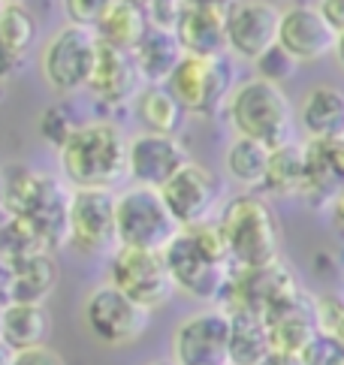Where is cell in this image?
<instances>
[{"label": "cell", "mask_w": 344, "mask_h": 365, "mask_svg": "<svg viewBox=\"0 0 344 365\" xmlns=\"http://www.w3.org/2000/svg\"><path fill=\"white\" fill-rule=\"evenodd\" d=\"M163 259L176 290H184L193 299H206V302H218L233 272V266L208 257L184 230L163 247Z\"/></svg>", "instance_id": "cell-10"}, {"label": "cell", "mask_w": 344, "mask_h": 365, "mask_svg": "<svg viewBox=\"0 0 344 365\" xmlns=\"http://www.w3.org/2000/svg\"><path fill=\"white\" fill-rule=\"evenodd\" d=\"M269 158H272V148H266L263 142L236 136L227 145V158H223V163H227V175L233 181H239L242 187H263L266 169H269Z\"/></svg>", "instance_id": "cell-29"}, {"label": "cell", "mask_w": 344, "mask_h": 365, "mask_svg": "<svg viewBox=\"0 0 344 365\" xmlns=\"http://www.w3.org/2000/svg\"><path fill=\"white\" fill-rule=\"evenodd\" d=\"M103 9H106V0H67L64 4L67 24H76V28H85V31H97Z\"/></svg>", "instance_id": "cell-34"}, {"label": "cell", "mask_w": 344, "mask_h": 365, "mask_svg": "<svg viewBox=\"0 0 344 365\" xmlns=\"http://www.w3.org/2000/svg\"><path fill=\"white\" fill-rule=\"evenodd\" d=\"M236 85H239V76H236V63L230 55H184L166 82L172 97L181 103V109L188 115H200V118H211L227 106Z\"/></svg>", "instance_id": "cell-6"}, {"label": "cell", "mask_w": 344, "mask_h": 365, "mask_svg": "<svg viewBox=\"0 0 344 365\" xmlns=\"http://www.w3.org/2000/svg\"><path fill=\"white\" fill-rule=\"evenodd\" d=\"M302 365H344V350L335 338L329 335H314V341L299 354Z\"/></svg>", "instance_id": "cell-33"}, {"label": "cell", "mask_w": 344, "mask_h": 365, "mask_svg": "<svg viewBox=\"0 0 344 365\" xmlns=\"http://www.w3.org/2000/svg\"><path fill=\"white\" fill-rule=\"evenodd\" d=\"M181 232L176 217L169 215L161 193L148 187L127 185L124 190H115V242L118 247L130 251H157Z\"/></svg>", "instance_id": "cell-5"}, {"label": "cell", "mask_w": 344, "mask_h": 365, "mask_svg": "<svg viewBox=\"0 0 344 365\" xmlns=\"http://www.w3.org/2000/svg\"><path fill=\"white\" fill-rule=\"evenodd\" d=\"M145 31H148V19H145L142 4H133V0H106L103 19L94 34L103 46L133 51L145 36Z\"/></svg>", "instance_id": "cell-25"}, {"label": "cell", "mask_w": 344, "mask_h": 365, "mask_svg": "<svg viewBox=\"0 0 344 365\" xmlns=\"http://www.w3.org/2000/svg\"><path fill=\"white\" fill-rule=\"evenodd\" d=\"M9 278H12V263L0 254V305L6 302V293H9Z\"/></svg>", "instance_id": "cell-39"}, {"label": "cell", "mask_w": 344, "mask_h": 365, "mask_svg": "<svg viewBox=\"0 0 344 365\" xmlns=\"http://www.w3.org/2000/svg\"><path fill=\"white\" fill-rule=\"evenodd\" d=\"M151 365H176V362H151Z\"/></svg>", "instance_id": "cell-44"}, {"label": "cell", "mask_w": 344, "mask_h": 365, "mask_svg": "<svg viewBox=\"0 0 344 365\" xmlns=\"http://www.w3.org/2000/svg\"><path fill=\"white\" fill-rule=\"evenodd\" d=\"M227 6L215 0H191L181 4L176 40L184 55L218 58L227 55Z\"/></svg>", "instance_id": "cell-17"}, {"label": "cell", "mask_w": 344, "mask_h": 365, "mask_svg": "<svg viewBox=\"0 0 344 365\" xmlns=\"http://www.w3.org/2000/svg\"><path fill=\"white\" fill-rule=\"evenodd\" d=\"M333 55L338 61V67H344V31L335 36V48H333Z\"/></svg>", "instance_id": "cell-42"}, {"label": "cell", "mask_w": 344, "mask_h": 365, "mask_svg": "<svg viewBox=\"0 0 344 365\" xmlns=\"http://www.w3.org/2000/svg\"><path fill=\"white\" fill-rule=\"evenodd\" d=\"M218 227L227 239L236 269H263L278 259V224L269 202L257 193H239L221 205Z\"/></svg>", "instance_id": "cell-4"}, {"label": "cell", "mask_w": 344, "mask_h": 365, "mask_svg": "<svg viewBox=\"0 0 344 365\" xmlns=\"http://www.w3.org/2000/svg\"><path fill=\"white\" fill-rule=\"evenodd\" d=\"M109 287L127 299H133L145 311H154L169 302L176 293V284L169 278L166 259L157 251H130V247H115L109 257Z\"/></svg>", "instance_id": "cell-8"}, {"label": "cell", "mask_w": 344, "mask_h": 365, "mask_svg": "<svg viewBox=\"0 0 344 365\" xmlns=\"http://www.w3.org/2000/svg\"><path fill=\"white\" fill-rule=\"evenodd\" d=\"M6 220V208H4V187H0V224Z\"/></svg>", "instance_id": "cell-43"}, {"label": "cell", "mask_w": 344, "mask_h": 365, "mask_svg": "<svg viewBox=\"0 0 344 365\" xmlns=\"http://www.w3.org/2000/svg\"><path fill=\"white\" fill-rule=\"evenodd\" d=\"M314 6L335 34L344 31V0H320V4H314Z\"/></svg>", "instance_id": "cell-38"}, {"label": "cell", "mask_w": 344, "mask_h": 365, "mask_svg": "<svg viewBox=\"0 0 344 365\" xmlns=\"http://www.w3.org/2000/svg\"><path fill=\"white\" fill-rule=\"evenodd\" d=\"M335 31L317 12L314 4H293L278 19V46L296 63H317L335 48Z\"/></svg>", "instance_id": "cell-16"}, {"label": "cell", "mask_w": 344, "mask_h": 365, "mask_svg": "<svg viewBox=\"0 0 344 365\" xmlns=\"http://www.w3.org/2000/svg\"><path fill=\"white\" fill-rule=\"evenodd\" d=\"M188 163L191 154L178 136L136 133L127 139V181L136 187L161 190Z\"/></svg>", "instance_id": "cell-14"}, {"label": "cell", "mask_w": 344, "mask_h": 365, "mask_svg": "<svg viewBox=\"0 0 344 365\" xmlns=\"http://www.w3.org/2000/svg\"><path fill=\"white\" fill-rule=\"evenodd\" d=\"M296 121L311 142L344 139V91L335 85H314L296 106Z\"/></svg>", "instance_id": "cell-20"}, {"label": "cell", "mask_w": 344, "mask_h": 365, "mask_svg": "<svg viewBox=\"0 0 344 365\" xmlns=\"http://www.w3.org/2000/svg\"><path fill=\"white\" fill-rule=\"evenodd\" d=\"M176 365H230V314L203 308L188 314L172 335Z\"/></svg>", "instance_id": "cell-11"}, {"label": "cell", "mask_w": 344, "mask_h": 365, "mask_svg": "<svg viewBox=\"0 0 344 365\" xmlns=\"http://www.w3.org/2000/svg\"><path fill=\"white\" fill-rule=\"evenodd\" d=\"M314 302V320H317V332L335 338L344 350V296L338 293H323L311 299Z\"/></svg>", "instance_id": "cell-31"}, {"label": "cell", "mask_w": 344, "mask_h": 365, "mask_svg": "<svg viewBox=\"0 0 344 365\" xmlns=\"http://www.w3.org/2000/svg\"><path fill=\"white\" fill-rule=\"evenodd\" d=\"M302 187H305V148L302 142H287L272 151L263 190L275 197H299Z\"/></svg>", "instance_id": "cell-27"}, {"label": "cell", "mask_w": 344, "mask_h": 365, "mask_svg": "<svg viewBox=\"0 0 344 365\" xmlns=\"http://www.w3.org/2000/svg\"><path fill=\"white\" fill-rule=\"evenodd\" d=\"M260 317H263V326H266L272 354L299 356L317 335L314 302L305 293H299L293 299H284V302L266 308Z\"/></svg>", "instance_id": "cell-18"}, {"label": "cell", "mask_w": 344, "mask_h": 365, "mask_svg": "<svg viewBox=\"0 0 344 365\" xmlns=\"http://www.w3.org/2000/svg\"><path fill=\"white\" fill-rule=\"evenodd\" d=\"M6 365H67L58 350L46 347H34V350H24V354H9Z\"/></svg>", "instance_id": "cell-36"}, {"label": "cell", "mask_w": 344, "mask_h": 365, "mask_svg": "<svg viewBox=\"0 0 344 365\" xmlns=\"http://www.w3.org/2000/svg\"><path fill=\"white\" fill-rule=\"evenodd\" d=\"M85 326L106 347H130L148 332L151 311L136 305L133 299L118 293L115 287L100 284L85 299Z\"/></svg>", "instance_id": "cell-9"}, {"label": "cell", "mask_w": 344, "mask_h": 365, "mask_svg": "<svg viewBox=\"0 0 344 365\" xmlns=\"http://www.w3.org/2000/svg\"><path fill=\"white\" fill-rule=\"evenodd\" d=\"M100 40L94 31L76 28V24H61V28L49 36L39 48V73H43L46 85L55 94H79L88 91L91 73L97 63Z\"/></svg>", "instance_id": "cell-7"}, {"label": "cell", "mask_w": 344, "mask_h": 365, "mask_svg": "<svg viewBox=\"0 0 344 365\" xmlns=\"http://www.w3.org/2000/svg\"><path fill=\"white\" fill-rule=\"evenodd\" d=\"M260 365H302L299 356H287V354H269Z\"/></svg>", "instance_id": "cell-40"}, {"label": "cell", "mask_w": 344, "mask_h": 365, "mask_svg": "<svg viewBox=\"0 0 344 365\" xmlns=\"http://www.w3.org/2000/svg\"><path fill=\"white\" fill-rule=\"evenodd\" d=\"M329 208H333L335 224H338V227H344V187L335 193V200H333V205H329Z\"/></svg>", "instance_id": "cell-41"}, {"label": "cell", "mask_w": 344, "mask_h": 365, "mask_svg": "<svg viewBox=\"0 0 344 365\" xmlns=\"http://www.w3.org/2000/svg\"><path fill=\"white\" fill-rule=\"evenodd\" d=\"M157 193H161L163 205L169 208V215L176 217V224L181 230L218 217V212H221V205H218L221 202V181L215 178L211 169H206L196 160L178 169Z\"/></svg>", "instance_id": "cell-13"}, {"label": "cell", "mask_w": 344, "mask_h": 365, "mask_svg": "<svg viewBox=\"0 0 344 365\" xmlns=\"http://www.w3.org/2000/svg\"><path fill=\"white\" fill-rule=\"evenodd\" d=\"M36 36H39V24L34 12L24 4H4V9H0V55H6L16 63H24Z\"/></svg>", "instance_id": "cell-28"}, {"label": "cell", "mask_w": 344, "mask_h": 365, "mask_svg": "<svg viewBox=\"0 0 344 365\" xmlns=\"http://www.w3.org/2000/svg\"><path fill=\"white\" fill-rule=\"evenodd\" d=\"M51 335V314L46 305L6 302L0 311V347L6 354H24L34 347H46Z\"/></svg>", "instance_id": "cell-21"}, {"label": "cell", "mask_w": 344, "mask_h": 365, "mask_svg": "<svg viewBox=\"0 0 344 365\" xmlns=\"http://www.w3.org/2000/svg\"><path fill=\"white\" fill-rule=\"evenodd\" d=\"M269 354L272 347L263 317L251 311L230 314V365H260Z\"/></svg>", "instance_id": "cell-26"}, {"label": "cell", "mask_w": 344, "mask_h": 365, "mask_svg": "<svg viewBox=\"0 0 344 365\" xmlns=\"http://www.w3.org/2000/svg\"><path fill=\"white\" fill-rule=\"evenodd\" d=\"M139 88H142V79L133 63V55L100 43L94 73H91V82H88V91L94 94V100L100 106L121 109L136 97Z\"/></svg>", "instance_id": "cell-19"}, {"label": "cell", "mask_w": 344, "mask_h": 365, "mask_svg": "<svg viewBox=\"0 0 344 365\" xmlns=\"http://www.w3.org/2000/svg\"><path fill=\"white\" fill-rule=\"evenodd\" d=\"M142 9H145V19H148V28L176 31L178 12H181L178 0H148V4H142Z\"/></svg>", "instance_id": "cell-35"}, {"label": "cell", "mask_w": 344, "mask_h": 365, "mask_svg": "<svg viewBox=\"0 0 344 365\" xmlns=\"http://www.w3.org/2000/svg\"><path fill=\"white\" fill-rule=\"evenodd\" d=\"M36 127H39V136H43L49 145L61 148L64 142L76 133L79 121H76V115L70 112L67 103H51V106H46L43 112H39Z\"/></svg>", "instance_id": "cell-30"}, {"label": "cell", "mask_w": 344, "mask_h": 365, "mask_svg": "<svg viewBox=\"0 0 344 365\" xmlns=\"http://www.w3.org/2000/svg\"><path fill=\"white\" fill-rule=\"evenodd\" d=\"M130 109H133V118L139 121L142 133L157 136H176L184 124V115H188L166 85H142L136 97L130 100Z\"/></svg>", "instance_id": "cell-23"}, {"label": "cell", "mask_w": 344, "mask_h": 365, "mask_svg": "<svg viewBox=\"0 0 344 365\" xmlns=\"http://www.w3.org/2000/svg\"><path fill=\"white\" fill-rule=\"evenodd\" d=\"M223 112L236 136L263 142L272 151L293 142V106L287 94L257 76L239 79Z\"/></svg>", "instance_id": "cell-3"}, {"label": "cell", "mask_w": 344, "mask_h": 365, "mask_svg": "<svg viewBox=\"0 0 344 365\" xmlns=\"http://www.w3.org/2000/svg\"><path fill=\"white\" fill-rule=\"evenodd\" d=\"M67 247L82 257L115 254V193L112 190H73Z\"/></svg>", "instance_id": "cell-12"}, {"label": "cell", "mask_w": 344, "mask_h": 365, "mask_svg": "<svg viewBox=\"0 0 344 365\" xmlns=\"http://www.w3.org/2000/svg\"><path fill=\"white\" fill-rule=\"evenodd\" d=\"M0 9H4V4H0Z\"/></svg>", "instance_id": "cell-45"}, {"label": "cell", "mask_w": 344, "mask_h": 365, "mask_svg": "<svg viewBox=\"0 0 344 365\" xmlns=\"http://www.w3.org/2000/svg\"><path fill=\"white\" fill-rule=\"evenodd\" d=\"M296 67H299V63L275 43L269 51H263V55L254 61V76H257V79H263V82L275 85V88H281V85H287L296 76Z\"/></svg>", "instance_id": "cell-32"}, {"label": "cell", "mask_w": 344, "mask_h": 365, "mask_svg": "<svg viewBox=\"0 0 344 365\" xmlns=\"http://www.w3.org/2000/svg\"><path fill=\"white\" fill-rule=\"evenodd\" d=\"M133 63L139 70L142 85H166L169 76L176 73V67L181 63L184 51L176 40V31H157L148 28L145 36L139 40V46L130 51Z\"/></svg>", "instance_id": "cell-24"}, {"label": "cell", "mask_w": 344, "mask_h": 365, "mask_svg": "<svg viewBox=\"0 0 344 365\" xmlns=\"http://www.w3.org/2000/svg\"><path fill=\"white\" fill-rule=\"evenodd\" d=\"M281 9L263 0H239L227 6V55L254 63L278 43Z\"/></svg>", "instance_id": "cell-15"}, {"label": "cell", "mask_w": 344, "mask_h": 365, "mask_svg": "<svg viewBox=\"0 0 344 365\" xmlns=\"http://www.w3.org/2000/svg\"><path fill=\"white\" fill-rule=\"evenodd\" d=\"M70 190H112L127 178V139L112 121H85L58 148Z\"/></svg>", "instance_id": "cell-2"}, {"label": "cell", "mask_w": 344, "mask_h": 365, "mask_svg": "<svg viewBox=\"0 0 344 365\" xmlns=\"http://www.w3.org/2000/svg\"><path fill=\"white\" fill-rule=\"evenodd\" d=\"M0 311H4V305H0Z\"/></svg>", "instance_id": "cell-46"}, {"label": "cell", "mask_w": 344, "mask_h": 365, "mask_svg": "<svg viewBox=\"0 0 344 365\" xmlns=\"http://www.w3.org/2000/svg\"><path fill=\"white\" fill-rule=\"evenodd\" d=\"M320 148H323V158H326L329 173H333V175H335V181L344 187V139L320 142Z\"/></svg>", "instance_id": "cell-37"}, {"label": "cell", "mask_w": 344, "mask_h": 365, "mask_svg": "<svg viewBox=\"0 0 344 365\" xmlns=\"http://www.w3.org/2000/svg\"><path fill=\"white\" fill-rule=\"evenodd\" d=\"M61 278V266L55 254H31L12 263V278H9V293L6 302H28V305H46V299L55 293ZM4 302V305H6Z\"/></svg>", "instance_id": "cell-22"}, {"label": "cell", "mask_w": 344, "mask_h": 365, "mask_svg": "<svg viewBox=\"0 0 344 365\" xmlns=\"http://www.w3.org/2000/svg\"><path fill=\"white\" fill-rule=\"evenodd\" d=\"M0 187H4L6 217L24 220L43 245V251L55 254L67 247L73 190L61 178L28 166H6L0 169Z\"/></svg>", "instance_id": "cell-1"}]
</instances>
